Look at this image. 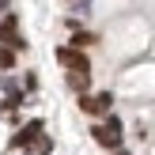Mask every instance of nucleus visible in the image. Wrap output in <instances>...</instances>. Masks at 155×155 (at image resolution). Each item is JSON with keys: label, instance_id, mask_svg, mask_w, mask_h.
<instances>
[{"label": "nucleus", "instance_id": "nucleus-4", "mask_svg": "<svg viewBox=\"0 0 155 155\" xmlns=\"http://www.w3.org/2000/svg\"><path fill=\"white\" fill-rule=\"evenodd\" d=\"M110 102H114V98L102 91V95H83V102H80V106H83L87 114H106V110H110Z\"/></svg>", "mask_w": 155, "mask_h": 155}, {"label": "nucleus", "instance_id": "nucleus-6", "mask_svg": "<svg viewBox=\"0 0 155 155\" xmlns=\"http://www.w3.org/2000/svg\"><path fill=\"white\" fill-rule=\"evenodd\" d=\"M68 87H76V91H87V72H68Z\"/></svg>", "mask_w": 155, "mask_h": 155}, {"label": "nucleus", "instance_id": "nucleus-1", "mask_svg": "<svg viewBox=\"0 0 155 155\" xmlns=\"http://www.w3.org/2000/svg\"><path fill=\"white\" fill-rule=\"evenodd\" d=\"M91 133H95V140L102 144V148H114V151L121 148V121H117V117H110L106 125H95Z\"/></svg>", "mask_w": 155, "mask_h": 155}, {"label": "nucleus", "instance_id": "nucleus-7", "mask_svg": "<svg viewBox=\"0 0 155 155\" xmlns=\"http://www.w3.org/2000/svg\"><path fill=\"white\" fill-rule=\"evenodd\" d=\"M15 64V53L12 49H0V68H12Z\"/></svg>", "mask_w": 155, "mask_h": 155}, {"label": "nucleus", "instance_id": "nucleus-8", "mask_svg": "<svg viewBox=\"0 0 155 155\" xmlns=\"http://www.w3.org/2000/svg\"><path fill=\"white\" fill-rule=\"evenodd\" d=\"M91 42H95L91 34H76V38H72V45H76V49H83V45H91Z\"/></svg>", "mask_w": 155, "mask_h": 155}, {"label": "nucleus", "instance_id": "nucleus-5", "mask_svg": "<svg viewBox=\"0 0 155 155\" xmlns=\"http://www.w3.org/2000/svg\"><path fill=\"white\" fill-rule=\"evenodd\" d=\"M0 42H8V45H15V49H23V38L15 34V15H8V19L0 23Z\"/></svg>", "mask_w": 155, "mask_h": 155}, {"label": "nucleus", "instance_id": "nucleus-3", "mask_svg": "<svg viewBox=\"0 0 155 155\" xmlns=\"http://www.w3.org/2000/svg\"><path fill=\"white\" fill-rule=\"evenodd\" d=\"M42 136V121H30V125H23V133H15V148H34V140Z\"/></svg>", "mask_w": 155, "mask_h": 155}, {"label": "nucleus", "instance_id": "nucleus-9", "mask_svg": "<svg viewBox=\"0 0 155 155\" xmlns=\"http://www.w3.org/2000/svg\"><path fill=\"white\" fill-rule=\"evenodd\" d=\"M114 155H125V151H114Z\"/></svg>", "mask_w": 155, "mask_h": 155}, {"label": "nucleus", "instance_id": "nucleus-10", "mask_svg": "<svg viewBox=\"0 0 155 155\" xmlns=\"http://www.w3.org/2000/svg\"><path fill=\"white\" fill-rule=\"evenodd\" d=\"M0 4H4V0H0Z\"/></svg>", "mask_w": 155, "mask_h": 155}, {"label": "nucleus", "instance_id": "nucleus-2", "mask_svg": "<svg viewBox=\"0 0 155 155\" xmlns=\"http://www.w3.org/2000/svg\"><path fill=\"white\" fill-rule=\"evenodd\" d=\"M57 61L64 68H72V72H87V57L80 49H57Z\"/></svg>", "mask_w": 155, "mask_h": 155}]
</instances>
